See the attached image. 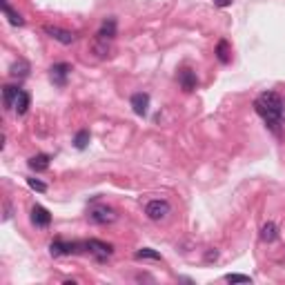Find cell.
<instances>
[{"instance_id": "cell-1", "label": "cell", "mask_w": 285, "mask_h": 285, "mask_svg": "<svg viewBox=\"0 0 285 285\" xmlns=\"http://www.w3.org/2000/svg\"><path fill=\"white\" fill-rule=\"evenodd\" d=\"M254 109L272 130L278 132V125H281V118H283V98L276 92L261 94L254 103Z\"/></svg>"}, {"instance_id": "cell-2", "label": "cell", "mask_w": 285, "mask_h": 285, "mask_svg": "<svg viewBox=\"0 0 285 285\" xmlns=\"http://www.w3.org/2000/svg\"><path fill=\"white\" fill-rule=\"evenodd\" d=\"M170 212H172V205L165 198H152L145 205V214H147L149 221H163L170 216Z\"/></svg>"}, {"instance_id": "cell-3", "label": "cell", "mask_w": 285, "mask_h": 285, "mask_svg": "<svg viewBox=\"0 0 285 285\" xmlns=\"http://www.w3.org/2000/svg\"><path fill=\"white\" fill-rule=\"evenodd\" d=\"M87 219L92 223H96V225H109V223H114L118 219V214H116V210L107 208V205H96V208L89 210Z\"/></svg>"}, {"instance_id": "cell-4", "label": "cell", "mask_w": 285, "mask_h": 285, "mask_svg": "<svg viewBox=\"0 0 285 285\" xmlns=\"http://www.w3.org/2000/svg\"><path fill=\"white\" fill-rule=\"evenodd\" d=\"M43 31L47 33L49 38L58 40L60 45H71L76 40V33L69 29H63V27H56V25H43Z\"/></svg>"}, {"instance_id": "cell-5", "label": "cell", "mask_w": 285, "mask_h": 285, "mask_svg": "<svg viewBox=\"0 0 285 285\" xmlns=\"http://www.w3.org/2000/svg\"><path fill=\"white\" fill-rule=\"evenodd\" d=\"M85 248H87L92 254H96L98 259H107V256L114 254V245H111V243H105V241H98V238H89V241L85 243Z\"/></svg>"}, {"instance_id": "cell-6", "label": "cell", "mask_w": 285, "mask_h": 285, "mask_svg": "<svg viewBox=\"0 0 285 285\" xmlns=\"http://www.w3.org/2000/svg\"><path fill=\"white\" fill-rule=\"evenodd\" d=\"M69 71H71V65L58 63V65H54L52 69H49V78H52V83H54L56 87H65V85H67V76H69Z\"/></svg>"}, {"instance_id": "cell-7", "label": "cell", "mask_w": 285, "mask_h": 285, "mask_svg": "<svg viewBox=\"0 0 285 285\" xmlns=\"http://www.w3.org/2000/svg\"><path fill=\"white\" fill-rule=\"evenodd\" d=\"M78 243H65V241H52L49 243V254L52 256H63V254H78L80 252Z\"/></svg>"}, {"instance_id": "cell-8", "label": "cell", "mask_w": 285, "mask_h": 285, "mask_svg": "<svg viewBox=\"0 0 285 285\" xmlns=\"http://www.w3.org/2000/svg\"><path fill=\"white\" fill-rule=\"evenodd\" d=\"M31 223L36 227H49V223H52L49 210H45L43 205H33L31 208Z\"/></svg>"}, {"instance_id": "cell-9", "label": "cell", "mask_w": 285, "mask_h": 285, "mask_svg": "<svg viewBox=\"0 0 285 285\" xmlns=\"http://www.w3.org/2000/svg\"><path fill=\"white\" fill-rule=\"evenodd\" d=\"M130 105H132V109H134V114L136 116H145L147 114V109H149V96L145 92H138V94H134L132 96Z\"/></svg>"}, {"instance_id": "cell-10", "label": "cell", "mask_w": 285, "mask_h": 285, "mask_svg": "<svg viewBox=\"0 0 285 285\" xmlns=\"http://www.w3.org/2000/svg\"><path fill=\"white\" fill-rule=\"evenodd\" d=\"M178 83H181L183 92H194L196 85H198L196 74H194L192 69H181V71H178Z\"/></svg>"}, {"instance_id": "cell-11", "label": "cell", "mask_w": 285, "mask_h": 285, "mask_svg": "<svg viewBox=\"0 0 285 285\" xmlns=\"http://www.w3.org/2000/svg\"><path fill=\"white\" fill-rule=\"evenodd\" d=\"M96 38H103V40H114L116 38V18H105L100 29L96 33Z\"/></svg>"}, {"instance_id": "cell-12", "label": "cell", "mask_w": 285, "mask_h": 285, "mask_svg": "<svg viewBox=\"0 0 285 285\" xmlns=\"http://www.w3.org/2000/svg\"><path fill=\"white\" fill-rule=\"evenodd\" d=\"M18 96H20V87H16V85H5L3 87V103L7 109H14L16 98Z\"/></svg>"}, {"instance_id": "cell-13", "label": "cell", "mask_w": 285, "mask_h": 285, "mask_svg": "<svg viewBox=\"0 0 285 285\" xmlns=\"http://www.w3.org/2000/svg\"><path fill=\"white\" fill-rule=\"evenodd\" d=\"M29 63H27L25 58H18V60H14L11 63V67H9V74L14 76V78H27L29 76Z\"/></svg>"}, {"instance_id": "cell-14", "label": "cell", "mask_w": 285, "mask_h": 285, "mask_svg": "<svg viewBox=\"0 0 285 285\" xmlns=\"http://www.w3.org/2000/svg\"><path fill=\"white\" fill-rule=\"evenodd\" d=\"M29 170L33 172H47L49 170V156L47 154H36V156H31L29 158Z\"/></svg>"}, {"instance_id": "cell-15", "label": "cell", "mask_w": 285, "mask_h": 285, "mask_svg": "<svg viewBox=\"0 0 285 285\" xmlns=\"http://www.w3.org/2000/svg\"><path fill=\"white\" fill-rule=\"evenodd\" d=\"M216 58H219L221 65H227L232 60V47L227 40H219V45H216Z\"/></svg>"}, {"instance_id": "cell-16", "label": "cell", "mask_w": 285, "mask_h": 285, "mask_svg": "<svg viewBox=\"0 0 285 285\" xmlns=\"http://www.w3.org/2000/svg\"><path fill=\"white\" fill-rule=\"evenodd\" d=\"M261 238H263L265 243H274L278 238V225L272 221H267L263 227H261Z\"/></svg>"}, {"instance_id": "cell-17", "label": "cell", "mask_w": 285, "mask_h": 285, "mask_svg": "<svg viewBox=\"0 0 285 285\" xmlns=\"http://www.w3.org/2000/svg\"><path fill=\"white\" fill-rule=\"evenodd\" d=\"M29 105H31L29 94H27L25 89H20V96L16 98V105H14L16 114H18V116H25V114H27V109H29Z\"/></svg>"}, {"instance_id": "cell-18", "label": "cell", "mask_w": 285, "mask_h": 285, "mask_svg": "<svg viewBox=\"0 0 285 285\" xmlns=\"http://www.w3.org/2000/svg\"><path fill=\"white\" fill-rule=\"evenodd\" d=\"M111 40H103V38H96L94 40V54L98 56V58H109L111 56Z\"/></svg>"}, {"instance_id": "cell-19", "label": "cell", "mask_w": 285, "mask_h": 285, "mask_svg": "<svg viewBox=\"0 0 285 285\" xmlns=\"http://www.w3.org/2000/svg\"><path fill=\"white\" fill-rule=\"evenodd\" d=\"M0 5H3V11H5V16H7V18H9V22H11V25H14V27H22V25H25V20L20 18V14L9 7V3H7V0H0Z\"/></svg>"}, {"instance_id": "cell-20", "label": "cell", "mask_w": 285, "mask_h": 285, "mask_svg": "<svg viewBox=\"0 0 285 285\" xmlns=\"http://www.w3.org/2000/svg\"><path fill=\"white\" fill-rule=\"evenodd\" d=\"M134 259L136 261H160L163 256L156 252V250H152V248H143V250H138V252L134 254Z\"/></svg>"}, {"instance_id": "cell-21", "label": "cell", "mask_w": 285, "mask_h": 285, "mask_svg": "<svg viewBox=\"0 0 285 285\" xmlns=\"http://www.w3.org/2000/svg\"><path fill=\"white\" fill-rule=\"evenodd\" d=\"M89 138H92V136H89V132L87 130H80V132L76 134V138H74V147L76 149H85L87 145H89Z\"/></svg>"}, {"instance_id": "cell-22", "label": "cell", "mask_w": 285, "mask_h": 285, "mask_svg": "<svg viewBox=\"0 0 285 285\" xmlns=\"http://www.w3.org/2000/svg\"><path fill=\"white\" fill-rule=\"evenodd\" d=\"M27 185H29L31 189H36V192H47V185H45L43 181H38V178H27Z\"/></svg>"}, {"instance_id": "cell-23", "label": "cell", "mask_w": 285, "mask_h": 285, "mask_svg": "<svg viewBox=\"0 0 285 285\" xmlns=\"http://www.w3.org/2000/svg\"><path fill=\"white\" fill-rule=\"evenodd\" d=\"M225 281L227 283H252V278L245 276V274H227Z\"/></svg>"}, {"instance_id": "cell-24", "label": "cell", "mask_w": 285, "mask_h": 285, "mask_svg": "<svg viewBox=\"0 0 285 285\" xmlns=\"http://www.w3.org/2000/svg\"><path fill=\"white\" fill-rule=\"evenodd\" d=\"M9 219H11V205L5 203V216H3V221H9Z\"/></svg>"}, {"instance_id": "cell-25", "label": "cell", "mask_w": 285, "mask_h": 285, "mask_svg": "<svg viewBox=\"0 0 285 285\" xmlns=\"http://www.w3.org/2000/svg\"><path fill=\"white\" fill-rule=\"evenodd\" d=\"M216 7H227V5H232V0H214Z\"/></svg>"}, {"instance_id": "cell-26", "label": "cell", "mask_w": 285, "mask_h": 285, "mask_svg": "<svg viewBox=\"0 0 285 285\" xmlns=\"http://www.w3.org/2000/svg\"><path fill=\"white\" fill-rule=\"evenodd\" d=\"M216 259H219V252H216V250L214 252H208V261H216Z\"/></svg>"}]
</instances>
